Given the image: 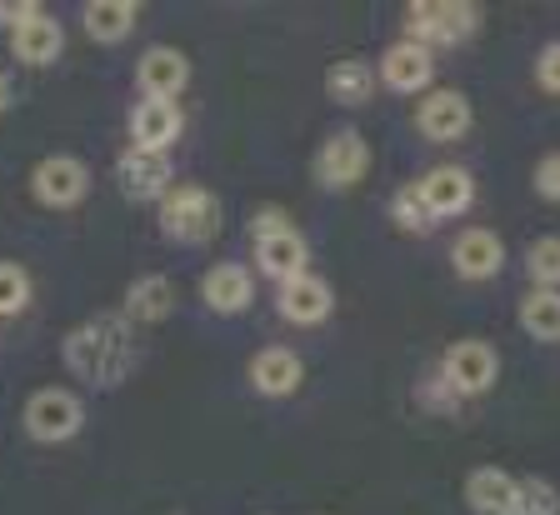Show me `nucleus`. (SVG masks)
<instances>
[{
  "instance_id": "obj_11",
  "label": "nucleus",
  "mask_w": 560,
  "mask_h": 515,
  "mask_svg": "<svg viewBox=\"0 0 560 515\" xmlns=\"http://www.w3.org/2000/svg\"><path fill=\"white\" fill-rule=\"evenodd\" d=\"M451 270L460 281H495L505 270V241L486 225H466L451 241Z\"/></svg>"
},
{
  "instance_id": "obj_14",
  "label": "nucleus",
  "mask_w": 560,
  "mask_h": 515,
  "mask_svg": "<svg viewBox=\"0 0 560 515\" xmlns=\"http://www.w3.org/2000/svg\"><path fill=\"white\" fill-rule=\"evenodd\" d=\"M200 301H206V311H215V316H241V311H250V301H256V276L245 266H235V260H215V266L200 276Z\"/></svg>"
},
{
  "instance_id": "obj_4",
  "label": "nucleus",
  "mask_w": 560,
  "mask_h": 515,
  "mask_svg": "<svg viewBox=\"0 0 560 515\" xmlns=\"http://www.w3.org/2000/svg\"><path fill=\"white\" fill-rule=\"evenodd\" d=\"M400 21H406V40H416L425 50H441L476 36L480 5H470V0H410Z\"/></svg>"
},
{
  "instance_id": "obj_29",
  "label": "nucleus",
  "mask_w": 560,
  "mask_h": 515,
  "mask_svg": "<svg viewBox=\"0 0 560 515\" xmlns=\"http://www.w3.org/2000/svg\"><path fill=\"white\" fill-rule=\"evenodd\" d=\"M530 186H536L540 200L560 206V151H546V155H540L536 171H530Z\"/></svg>"
},
{
  "instance_id": "obj_30",
  "label": "nucleus",
  "mask_w": 560,
  "mask_h": 515,
  "mask_svg": "<svg viewBox=\"0 0 560 515\" xmlns=\"http://www.w3.org/2000/svg\"><path fill=\"white\" fill-rule=\"evenodd\" d=\"M536 85L546 95H560V40L540 46V56H536Z\"/></svg>"
},
{
  "instance_id": "obj_10",
  "label": "nucleus",
  "mask_w": 560,
  "mask_h": 515,
  "mask_svg": "<svg viewBox=\"0 0 560 515\" xmlns=\"http://www.w3.org/2000/svg\"><path fill=\"white\" fill-rule=\"evenodd\" d=\"M416 196L420 206L431 211V221H451V215L470 211V200H476V176H470L466 165H435L425 176L416 180Z\"/></svg>"
},
{
  "instance_id": "obj_3",
  "label": "nucleus",
  "mask_w": 560,
  "mask_h": 515,
  "mask_svg": "<svg viewBox=\"0 0 560 515\" xmlns=\"http://www.w3.org/2000/svg\"><path fill=\"white\" fill-rule=\"evenodd\" d=\"M161 235L175 246H206L221 235V200L206 186H171L161 196Z\"/></svg>"
},
{
  "instance_id": "obj_21",
  "label": "nucleus",
  "mask_w": 560,
  "mask_h": 515,
  "mask_svg": "<svg viewBox=\"0 0 560 515\" xmlns=\"http://www.w3.org/2000/svg\"><path fill=\"white\" fill-rule=\"evenodd\" d=\"M136 21H140L136 0H91V5L81 11L85 36H91L95 46H120V40L136 31Z\"/></svg>"
},
{
  "instance_id": "obj_27",
  "label": "nucleus",
  "mask_w": 560,
  "mask_h": 515,
  "mask_svg": "<svg viewBox=\"0 0 560 515\" xmlns=\"http://www.w3.org/2000/svg\"><path fill=\"white\" fill-rule=\"evenodd\" d=\"M25 305H31V270L15 260H0V320L21 316Z\"/></svg>"
},
{
  "instance_id": "obj_6",
  "label": "nucleus",
  "mask_w": 560,
  "mask_h": 515,
  "mask_svg": "<svg viewBox=\"0 0 560 515\" xmlns=\"http://www.w3.org/2000/svg\"><path fill=\"white\" fill-rule=\"evenodd\" d=\"M501 381V351L490 340H455L441 361V386L455 400H476L486 390H495Z\"/></svg>"
},
{
  "instance_id": "obj_23",
  "label": "nucleus",
  "mask_w": 560,
  "mask_h": 515,
  "mask_svg": "<svg viewBox=\"0 0 560 515\" xmlns=\"http://www.w3.org/2000/svg\"><path fill=\"white\" fill-rule=\"evenodd\" d=\"M326 91L336 95L340 106H365V101L375 95V71L361 56H340L326 71Z\"/></svg>"
},
{
  "instance_id": "obj_16",
  "label": "nucleus",
  "mask_w": 560,
  "mask_h": 515,
  "mask_svg": "<svg viewBox=\"0 0 560 515\" xmlns=\"http://www.w3.org/2000/svg\"><path fill=\"white\" fill-rule=\"evenodd\" d=\"M250 390L256 396H270V400H285L301 390L305 381V361L291 351V346H266V351L250 355Z\"/></svg>"
},
{
  "instance_id": "obj_7",
  "label": "nucleus",
  "mask_w": 560,
  "mask_h": 515,
  "mask_svg": "<svg viewBox=\"0 0 560 515\" xmlns=\"http://www.w3.org/2000/svg\"><path fill=\"white\" fill-rule=\"evenodd\" d=\"M31 196L40 200L46 211H75V206L91 196V165H85L81 155H46V161H35Z\"/></svg>"
},
{
  "instance_id": "obj_24",
  "label": "nucleus",
  "mask_w": 560,
  "mask_h": 515,
  "mask_svg": "<svg viewBox=\"0 0 560 515\" xmlns=\"http://www.w3.org/2000/svg\"><path fill=\"white\" fill-rule=\"evenodd\" d=\"M521 326H525V336H536V340H546V346H556V340H560V291L521 295Z\"/></svg>"
},
{
  "instance_id": "obj_26",
  "label": "nucleus",
  "mask_w": 560,
  "mask_h": 515,
  "mask_svg": "<svg viewBox=\"0 0 560 515\" xmlns=\"http://www.w3.org/2000/svg\"><path fill=\"white\" fill-rule=\"evenodd\" d=\"M511 515H560V495L546 476H525L515 480V501H511Z\"/></svg>"
},
{
  "instance_id": "obj_25",
  "label": "nucleus",
  "mask_w": 560,
  "mask_h": 515,
  "mask_svg": "<svg viewBox=\"0 0 560 515\" xmlns=\"http://www.w3.org/2000/svg\"><path fill=\"white\" fill-rule=\"evenodd\" d=\"M525 270H530L536 291H560V235H540V241H530V250H525Z\"/></svg>"
},
{
  "instance_id": "obj_2",
  "label": "nucleus",
  "mask_w": 560,
  "mask_h": 515,
  "mask_svg": "<svg viewBox=\"0 0 560 515\" xmlns=\"http://www.w3.org/2000/svg\"><path fill=\"white\" fill-rule=\"evenodd\" d=\"M250 235H256V266L266 270L276 285H285L311 270V246H305V235L295 231L285 211L266 206V211L250 221Z\"/></svg>"
},
{
  "instance_id": "obj_1",
  "label": "nucleus",
  "mask_w": 560,
  "mask_h": 515,
  "mask_svg": "<svg viewBox=\"0 0 560 515\" xmlns=\"http://www.w3.org/2000/svg\"><path fill=\"white\" fill-rule=\"evenodd\" d=\"M66 355V371L81 375L85 386H120L126 371L136 365V340H130V320L126 316H95L85 326H75L60 346Z\"/></svg>"
},
{
  "instance_id": "obj_15",
  "label": "nucleus",
  "mask_w": 560,
  "mask_h": 515,
  "mask_svg": "<svg viewBox=\"0 0 560 515\" xmlns=\"http://www.w3.org/2000/svg\"><path fill=\"white\" fill-rule=\"evenodd\" d=\"M171 155L161 151H120L116 161V180H120V196L126 200H161L165 190H171Z\"/></svg>"
},
{
  "instance_id": "obj_20",
  "label": "nucleus",
  "mask_w": 560,
  "mask_h": 515,
  "mask_svg": "<svg viewBox=\"0 0 560 515\" xmlns=\"http://www.w3.org/2000/svg\"><path fill=\"white\" fill-rule=\"evenodd\" d=\"M175 311V281L171 276H136L126 291V311L120 316L130 326H161L165 316Z\"/></svg>"
},
{
  "instance_id": "obj_17",
  "label": "nucleus",
  "mask_w": 560,
  "mask_h": 515,
  "mask_svg": "<svg viewBox=\"0 0 560 515\" xmlns=\"http://www.w3.org/2000/svg\"><path fill=\"white\" fill-rule=\"evenodd\" d=\"M180 130H186V116H180L175 101H136V110H130V145L136 151L171 155V145L180 141Z\"/></svg>"
},
{
  "instance_id": "obj_32",
  "label": "nucleus",
  "mask_w": 560,
  "mask_h": 515,
  "mask_svg": "<svg viewBox=\"0 0 560 515\" xmlns=\"http://www.w3.org/2000/svg\"><path fill=\"white\" fill-rule=\"evenodd\" d=\"M11 101H15V85H11V75L0 71V116H5V110H11Z\"/></svg>"
},
{
  "instance_id": "obj_19",
  "label": "nucleus",
  "mask_w": 560,
  "mask_h": 515,
  "mask_svg": "<svg viewBox=\"0 0 560 515\" xmlns=\"http://www.w3.org/2000/svg\"><path fill=\"white\" fill-rule=\"evenodd\" d=\"M11 50H15V60H25V66H56L60 50H66V31H60L56 15L40 11L11 31Z\"/></svg>"
},
{
  "instance_id": "obj_28",
  "label": "nucleus",
  "mask_w": 560,
  "mask_h": 515,
  "mask_svg": "<svg viewBox=\"0 0 560 515\" xmlns=\"http://www.w3.org/2000/svg\"><path fill=\"white\" fill-rule=\"evenodd\" d=\"M390 221H396L406 235H431V231H435V221H431V211L420 206L416 186H410V190H396V196H390Z\"/></svg>"
},
{
  "instance_id": "obj_9",
  "label": "nucleus",
  "mask_w": 560,
  "mask_h": 515,
  "mask_svg": "<svg viewBox=\"0 0 560 515\" xmlns=\"http://www.w3.org/2000/svg\"><path fill=\"white\" fill-rule=\"evenodd\" d=\"M365 171H371V145H365L361 130H336L315 151V180L326 190H350Z\"/></svg>"
},
{
  "instance_id": "obj_12",
  "label": "nucleus",
  "mask_w": 560,
  "mask_h": 515,
  "mask_svg": "<svg viewBox=\"0 0 560 515\" xmlns=\"http://www.w3.org/2000/svg\"><path fill=\"white\" fill-rule=\"evenodd\" d=\"M375 81H381L385 91H396V95L431 91V81H435V50L416 46V40H396V46L381 56V71H375Z\"/></svg>"
},
{
  "instance_id": "obj_22",
  "label": "nucleus",
  "mask_w": 560,
  "mask_h": 515,
  "mask_svg": "<svg viewBox=\"0 0 560 515\" xmlns=\"http://www.w3.org/2000/svg\"><path fill=\"white\" fill-rule=\"evenodd\" d=\"M466 501L476 515H511L515 501V476L501 466H476L466 476Z\"/></svg>"
},
{
  "instance_id": "obj_18",
  "label": "nucleus",
  "mask_w": 560,
  "mask_h": 515,
  "mask_svg": "<svg viewBox=\"0 0 560 515\" xmlns=\"http://www.w3.org/2000/svg\"><path fill=\"white\" fill-rule=\"evenodd\" d=\"M276 311H280V320H291V326H320V320H330V311H336V291H330V281H320V276L305 270V276L280 285Z\"/></svg>"
},
{
  "instance_id": "obj_31",
  "label": "nucleus",
  "mask_w": 560,
  "mask_h": 515,
  "mask_svg": "<svg viewBox=\"0 0 560 515\" xmlns=\"http://www.w3.org/2000/svg\"><path fill=\"white\" fill-rule=\"evenodd\" d=\"M46 5H35V0H21V5H11V0H0V25L5 31H15V25H25L31 15H40Z\"/></svg>"
},
{
  "instance_id": "obj_5",
  "label": "nucleus",
  "mask_w": 560,
  "mask_h": 515,
  "mask_svg": "<svg viewBox=\"0 0 560 515\" xmlns=\"http://www.w3.org/2000/svg\"><path fill=\"white\" fill-rule=\"evenodd\" d=\"M21 421H25V435H31V441L66 445V441H75L85 425V400L66 386H40V390H31Z\"/></svg>"
},
{
  "instance_id": "obj_8",
  "label": "nucleus",
  "mask_w": 560,
  "mask_h": 515,
  "mask_svg": "<svg viewBox=\"0 0 560 515\" xmlns=\"http://www.w3.org/2000/svg\"><path fill=\"white\" fill-rule=\"evenodd\" d=\"M470 120H476V110H470V95L455 91V85H441V91L420 95V106H416V130L425 136V141H435V145L466 141V136H470Z\"/></svg>"
},
{
  "instance_id": "obj_13",
  "label": "nucleus",
  "mask_w": 560,
  "mask_h": 515,
  "mask_svg": "<svg viewBox=\"0 0 560 515\" xmlns=\"http://www.w3.org/2000/svg\"><path fill=\"white\" fill-rule=\"evenodd\" d=\"M136 85L140 101H175L190 85V60L175 46H151L136 60Z\"/></svg>"
}]
</instances>
